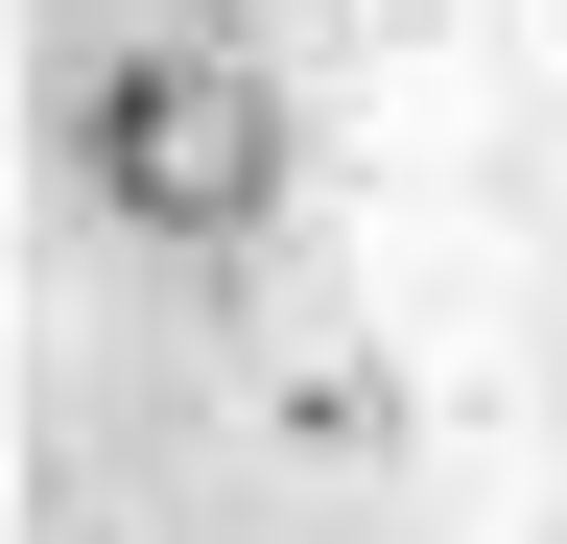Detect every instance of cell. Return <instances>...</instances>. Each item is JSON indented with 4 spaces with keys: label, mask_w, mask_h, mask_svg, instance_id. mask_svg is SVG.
Here are the masks:
<instances>
[{
    "label": "cell",
    "mask_w": 567,
    "mask_h": 544,
    "mask_svg": "<svg viewBox=\"0 0 567 544\" xmlns=\"http://www.w3.org/2000/svg\"><path fill=\"white\" fill-rule=\"evenodd\" d=\"M71 189H95L118 237H166V260H237L284 214V95H260V48H213V24H142L71 72Z\"/></svg>",
    "instance_id": "6da1fadb"
}]
</instances>
